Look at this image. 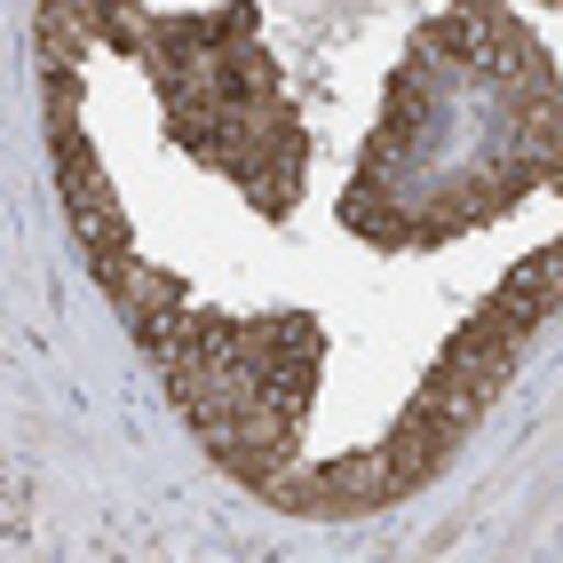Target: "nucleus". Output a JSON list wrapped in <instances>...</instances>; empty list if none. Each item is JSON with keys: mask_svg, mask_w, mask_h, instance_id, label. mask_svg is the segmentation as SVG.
Segmentation results:
<instances>
[{"mask_svg": "<svg viewBox=\"0 0 563 563\" xmlns=\"http://www.w3.org/2000/svg\"><path fill=\"white\" fill-rule=\"evenodd\" d=\"M453 437H461L453 421H437L429 405H412L405 421H397V437L382 444V453H389V476H397V493H421V484L437 476V461L453 453Z\"/></svg>", "mask_w": 563, "mask_h": 563, "instance_id": "nucleus-1", "label": "nucleus"}, {"mask_svg": "<svg viewBox=\"0 0 563 563\" xmlns=\"http://www.w3.org/2000/svg\"><path fill=\"white\" fill-rule=\"evenodd\" d=\"M207 80H214L222 111H254V103H278V71H271V56H262L254 41H239V48H214V56H207Z\"/></svg>", "mask_w": 563, "mask_h": 563, "instance_id": "nucleus-2", "label": "nucleus"}, {"mask_svg": "<svg viewBox=\"0 0 563 563\" xmlns=\"http://www.w3.org/2000/svg\"><path fill=\"white\" fill-rule=\"evenodd\" d=\"M318 325L310 318H262L254 325V365H318Z\"/></svg>", "mask_w": 563, "mask_h": 563, "instance_id": "nucleus-3", "label": "nucleus"}, {"mask_svg": "<svg viewBox=\"0 0 563 563\" xmlns=\"http://www.w3.org/2000/svg\"><path fill=\"white\" fill-rule=\"evenodd\" d=\"M508 302L516 310H532V318H548V302H555V294H563V246H548V254H532V262H523V271H508Z\"/></svg>", "mask_w": 563, "mask_h": 563, "instance_id": "nucleus-4", "label": "nucleus"}, {"mask_svg": "<svg viewBox=\"0 0 563 563\" xmlns=\"http://www.w3.org/2000/svg\"><path fill=\"white\" fill-rule=\"evenodd\" d=\"M96 41L128 48V56H152V41H159V16H143L135 0H103V16H96Z\"/></svg>", "mask_w": 563, "mask_h": 563, "instance_id": "nucleus-5", "label": "nucleus"}]
</instances>
